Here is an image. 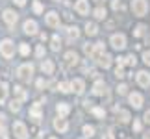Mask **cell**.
<instances>
[{
    "label": "cell",
    "instance_id": "7a4b0ae2",
    "mask_svg": "<svg viewBox=\"0 0 150 139\" xmlns=\"http://www.w3.org/2000/svg\"><path fill=\"white\" fill-rule=\"evenodd\" d=\"M32 74H33V65H30V63H24V65H21L17 69V76H19L22 82H30Z\"/></svg>",
    "mask_w": 150,
    "mask_h": 139
},
{
    "label": "cell",
    "instance_id": "5b68a950",
    "mask_svg": "<svg viewBox=\"0 0 150 139\" xmlns=\"http://www.w3.org/2000/svg\"><path fill=\"white\" fill-rule=\"evenodd\" d=\"M111 46L115 50H122L126 46V37L122 35V33H115V35H111Z\"/></svg>",
    "mask_w": 150,
    "mask_h": 139
},
{
    "label": "cell",
    "instance_id": "f5cc1de1",
    "mask_svg": "<svg viewBox=\"0 0 150 139\" xmlns=\"http://www.w3.org/2000/svg\"><path fill=\"white\" fill-rule=\"evenodd\" d=\"M37 139H41V137H37Z\"/></svg>",
    "mask_w": 150,
    "mask_h": 139
},
{
    "label": "cell",
    "instance_id": "8d00e7d4",
    "mask_svg": "<svg viewBox=\"0 0 150 139\" xmlns=\"http://www.w3.org/2000/svg\"><path fill=\"white\" fill-rule=\"evenodd\" d=\"M35 56H37V57H43V56H45V46H43V45H39L37 48H35Z\"/></svg>",
    "mask_w": 150,
    "mask_h": 139
},
{
    "label": "cell",
    "instance_id": "ee69618b",
    "mask_svg": "<svg viewBox=\"0 0 150 139\" xmlns=\"http://www.w3.org/2000/svg\"><path fill=\"white\" fill-rule=\"evenodd\" d=\"M134 130L135 132H141V123H139V121H134Z\"/></svg>",
    "mask_w": 150,
    "mask_h": 139
},
{
    "label": "cell",
    "instance_id": "7c38bea8",
    "mask_svg": "<svg viewBox=\"0 0 150 139\" xmlns=\"http://www.w3.org/2000/svg\"><path fill=\"white\" fill-rule=\"evenodd\" d=\"M128 100H130V104H132L135 109H139V108L143 106V96L139 95V93H132V95L128 96Z\"/></svg>",
    "mask_w": 150,
    "mask_h": 139
},
{
    "label": "cell",
    "instance_id": "f35d334b",
    "mask_svg": "<svg viewBox=\"0 0 150 139\" xmlns=\"http://www.w3.org/2000/svg\"><path fill=\"white\" fill-rule=\"evenodd\" d=\"M143 61H145L146 65L150 67V50H146V52H143Z\"/></svg>",
    "mask_w": 150,
    "mask_h": 139
},
{
    "label": "cell",
    "instance_id": "6da1fadb",
    "mask_svg": "<svg viewBox=\"0 0 150 139\" xmlns=\"http://www.w3.org/2000/svg\"><path fill=\"white\" fill-rule=\"evenodd\" d=\"M132 9H134V15L145 17L148 11V2L146 0H132Z\"/></svg>",
    "mask_w": 150,
    "mask_h": 139
},
{
    "label": "cell",
    "instance_id": "8992f818",
    "mask_svg": "<svg viewBox=\"0 0 150 139\" xmlns=\"http://www.w3.org/2000/svg\"><path fill=\"white\" fill-rule=\"evenodd\" d=\"M4 21H6V24H8L9 28H13L15 26V22H17V19H19V15L15 13L13 9H4Z\"/></svg>",
    "mask_w": 150,
    "mask_h": 139
},
{
    "label": "cell",
    "instance_id": "d4e9b609",
    "mask_svg": "<svg viewBox=\"0 0 150 139\" xmlns=\"http://www.w3.org/2000/svg\"><path fill=\"white\" fill-rule=\"evenodd\" d=\"M115 113H117L119 115V119H120V123H128V121H130V113L128 111H126V109H117V111H115Z\"/></svg>",
    "mask_w": 150,
    "mask_h": 139
},
{
    "label": "cell",
    "instance_id": "3957f363",
    "mask_svg": "<svg viewBox=\"0 0 150 139\" xmlns=\"http://www.w3.org/2000/svg\"><path fill=\"white\" fill-rule=\"evenodd\" d=\"M0 54H2L6 60L13 57V54H15V45L11 43L9 39H4V41L0 43Z\"/></svg>",
    "mask_w": 150,
    "mask_h": 139
},
{
    "label": "cell",
    "instance_id": "5bb4252c",
    "mask_svg": "<svg viewBox=\"0 0 150 139\" xmlns=\"http://www.w3.org/2000/svg\"><path fill=\"white\" fill-rule=\"evenodd\" d=\"M24 33H28V35H35L37 33V22L35 21H26L24 22Z\"/></svg>",
    "mask_w": 150,
    "mask_h": 139
},
{
    "label": "cell",
    "instance_id": "7402d4cb",
    "mask_svg": "<svg viewBox=\"0 0 150 139\" xmlns=\"http://www.w3.org/2000/svg\"><path fill=\"white\" fill-rule=\"evenodd\" d=\"M67 35H69V41H76V39L80 37V32H78V28H76V26H71V28H67Z\"/></svg>",
    "mask_w": 150,
    "mask_h": 139
},
{
    "label": "cell",
    "instance_id": "d6986e66",
    "mask_svg": "<svg viewBox=\"0 0 150 139\" xmlns=\"http://www.w3.org/2000/svg\"><path fill=\"white\" fill-rule=\"evenodd\" d=\"M13 93H15V98H17V100H19V102H22V100H26V98H28V93H26L24 89H22L21 85H15Z\"/></svg>",
    "mask_w": 150,
    "mask_h": 139
},
{
    "label": "cell",
    "instance_id": "60d3db41",
    "mask_svg": "<svg viewBox=\"0 0 150 139\" xmlns=\"http://www.w3.org/2000/svg\"><path fill=\"white\" fill-rule=\"evenodd\" d=\"M113 9H124V6L119 2V0H113Z\"/></svg>",
    "mask_w": 150,
    "mask_h": 139
},
{
    "label": "cell",
    "instance_id": "74e56055",
    "mask_svg": "<svg viewBox=\"0 0 150 139\" xmlns=\"http://www.w3.org/2000/svg\"><path fill=\"white\" fill-rule=\"evenodd\" d=\"M115 76H117V78H124L126 76V74H124V69L122 67H117V69H115Z\"/></svg>",
    "mask_w": 150,
    "mask_h": 139
},
{
    "label": "cell",
    "instance_id": "2e32d148",
    "mask_svg": "<svg viewBox=\"0 0 150 139\" xmlns=\"http://www.w3.org/2000/svg\"><path fill=\"white\" fill-rule=\"evenodd\" d=\"M56 111H57V115H59V117L65 119L67 115H69V111H71V106H69V104H65V102H59V104L56 106Z\"/></svg>",
    "mask_w": 150,
    "mask_h": 139
},
{
    "label": "cell",
    "instance_id": "7bdbcfd3",
    "mask_svg": "<svg viewBox=\"0 0 150 139\" xmlns=\"http://www.w3.org/2000/svg\"><path fill=\"white\" fill-rule=\"evenodd\" d=\"M6 135H8V132H6V126L2 124V126H0V137H4V139H6Z\"/></svg>",
    "mask_w": 150,
    "mask_h": 139
},
{
    "label": "cell",
    "instance_id": "4fadbf2b",
    "mask_svg": "<svg viewBox=\"0 0 150 139\" xmlns=\"http://www.w3.org/2000/svg\"><path fill=\"white\" fill-rule=\"evenodd\" d=\"M30 117L33 121H41V104L35 102V104H32V108H30Z\"/></svg>",
    "mask_w": 150,
    "mask_h": 139
},
{
    "label": "cell",
    "instance_id": "4dcf8cb0",
    "mask_svg": "<svg viewBox=\"0 0 150 139\" xmlns=\"http://www.w3.org/2000/svg\"><path fill=\"white\" fill-rule=\"evenodd\" d=\"M9 109L11 111H21V102L19 100H11L9 102Z\"/></svg>",
    "mask_w": 150,
    "mask_h": 139
},
{
    "label": "cell",
    "instance_id": "b9f144b4",
    "mask_svg": "<svg viewBox=\"0 0 150 139\" xmlns=\"http://www.w3.org/2000/svg\"><path fill=\"white\" fill-rule=\"evenodd\" d=\"M117 91L120 93V95H126V91H128V87H126V85H124V84H120V85H119V89H117Z\"/></svg>",
    "mask_w": 150,
    "mask_h": 139
},
{
    "label": "cell",
    "instance_id": "9c48e42d",
    "mask_svg": "<svg viewBox=\"0 0 150 139\" xmlns=\"http://www.w3.org/2000/svg\"><path fill=\"white\" fill-rule=\"evenodd\" d=\"M74 9H76L80 15H87L89 13V0H78L76 6H74Z\"/></svg>",
    "mask_w": 150,
    "mask_h": 139
},
{
    "label": "cell",
    "instance_id": "ab89813d",
    "mask_svg": "<svg viewBox=\"0 0 150 139\" xmlns=\"http://www.w3.org/2000/svg\"><path fill=\"white\" fill-rule=\"evenodd\" d=\"M47 85H48V82H45L43 78L37 80V89H43V87H47Z\"/></svg>",
    "mask_w": 150,
    "mask_h": 139
},
{
    "label": "cell",
    "instance_id": "44dd1931",
    "mask_svg": "<svg viewBox=\"0 0 150 139\" xmlns=\"http://www.w3.org/2000/svg\"><path fill=\"white\" fill-rule=\"evenodd\" d=\"M8 91H9V85L6 82H2V84H0V104L6 102V98H8Z\"/></svg>",
    "mask_w": 150,
    "mask_h": 139
},
{
    "label": "cell",
    "instance_id": "e575fe53",
    "mask_svg": "<svg viewBox=\"0 0 150 139\" xmlns=\"http://www.w3.org/2000/svg\"><path fill=\"white\" fill-rule=\"evenodd\" d=\"M83 52H85V56H89V57H91V56H93V45H89V43H87V45L83 46Z\"/></svg>",
    "mask_w": 150,
    "mask_h": 139
},
{
    "label": "cell",
    "instance_id": "8fae6325",
    "mask_svg": "<svg viewBox=\"0 0 150 139\" xmlns=\"http://www.w3.org/2000/svg\"><path fill=\"white\" fill-rule=\"evenodd\" d=\"M54 128L57 130V132H61V134H65V132L69 130V123L63 117H57L56 121H54Z\"/></svg>",
    "mask_w": 150,
    "mask_h": 139
},
{
    "label": "cell",
    "instance_id": "f1b7e54d",
    "mask_svg": "<svg viewBox=\"0 0 150 139\" xmlns=\"http://www.w3.org/2000/svg\"><path fill=\"white\" fill-rule=\"evenodd\" d=\"M95 17H96L98 21L106 19V9H104V8H96V9H95Z\"/></svg>",
    "mask_w": 150,
    "mask_h": 139
},
{
    "label": "cell",
    "instance_id": "30bf717a",
    "mask_svg": "<svg viewBox=\"0 0 150 139\" xmlns=\"http://www.w3.org/2000/svg\"><path fill=\"white\" fill-rule=\"evenodd\" d=\"M83 89H85V84H83V80L76 78V80H72V82H71V91H74L76 95H82V93H83Z\"/></svg>",
    "mask_w": 150,
    "mask_h": 139
},
{
    "label": "cell",
    "instance_id": "f546056e",
    "mask_svg": "<svg viewBox=\"0 0 150 139\" xmlns=\"http://www.w3.org/2000/svg\"><path fill=\"white\" fill-rule=\"evenodd\" d=\"M124 61H126V65H130V67H135V63H137V57L134 54H130L128 57H124Z\"/></svg>",
    "mask_w": 150,
    "mask_h": 139
},
{
    "label": "cell",
    "instance_id": "484cf974",
    "mask_svg": "<svg viewBox=\"0 0 150 139\" xmlns=\"http://www.w3.org/2000/svg\"><path fill=\"white\" fill-rule=\"evenodd\" d=\"M57 91H61V93H69V91H71V84H69V82H61V84H57Z\"/></svg>",
    "mask_w": 150,
    "mask_h": 139
},
{
    "label": "cell",
    "instance_id": "277c9868",
    "mask_svg": "<svg viewBox=\"0 0 150 139\" xmlns=\"http://www.w3.org/2000/svg\"><path fill=\"white\" fill-rule=\"evenodd\" d=\"M13 134L17 139H28V130H26V124L21 123V121H17L13 123Z\"/></svg>",
    "mask_w": 150,
    "mask_h": 139
},
{
    "label": "cell",
    "instance_id": "4316f807",
    "mask_svg": "<svg viewBox=\"0 0 150 139\" xmlns=\"http://www.w3.org/2000/svg\"><path fill=\"white\" fill-rule=\"evenodd\" d=\"M83 135L85 137H93L95 135V128H93V126H89V124H85L83 126Z\"/></svg>",
    "mask_w": 150,
    "mask_h": 139
},
{
    "label": "cell",
    "instance_id": "cb8c5ba5",
    "mask_svg": "<svg viewBox=\"0 0 150 139\" xmlns=\"http://www.w3.org/2000/svg\"><path fill=\"white\" fill-rule=\"evenodd\" d=\"M85 33H87V35H91V37L98 33V28H96L95 22H87V24H85Z\"/></svg>",
    "mask_w": 150,
    "mask_h": 139
},
{
    "label": "cell",
    "instance_id": "7dc6e473",
    "mask_svg": "<svg viewBox=\"0 0 150 139\" xmlns=\"http://www.w3.org/2000/svg\"><path fill=\"white\" fill-rule=\"evenodd\" d=\"M145 123H150V109L145 113Z\"/></svg>",
    "mask_w": 150,
    "mask_h": 139
},
{
    "label": "cell",
    "instance_id": "d6a6232c",
    "mask_svg": "<svg viewBox=\"0 0 150 139\" xmlns=\"http://www.w3.org/2000/svg\"><path fill=\"white\" fill-rule=\"evenodd\" d=\"M91 111H93V115H96V117H100V119L104 117V115H106V111H104L102 108H93Z\"/></svg>",
    "mask_w": 150,
    "mask_h": 139
},
{
    "label": "cell",
    "instance_id": "bcb514c9",
    "mask_svg": "<svg viewBox=\"0 0 150 139\" xmlns=\"http://www.w3.org/2000/svg\"><path fill=\"white\" fill-rule=\"evenodd\" d=\"M13 2H15L17 6H24V4H26V0H13Z\"/></svg>",
    "mask_w": 150,
    "mask_h": 139
},
{
    "label": "cell",
    "instance_id": "ffe728a7",
    "mask_svg": "<svg viewBox=\"0 0 150 139\" xmlns=\"http://www.w3.org/2000/svg\"><path fill=\"white\" fill-rule=\"evenodd\" d=\"M41 71H43L45 74H52V72H54V63H52L50 60H45V61L41 63Z\"/></svg>",
    "mask_w": 150,
    "mask_h": 139
},
{
    "label": "cell",
    "instance_id": "e0dca14e",
    "mask_svg": "<svg viewBox=\"0 0 150 139\" xmlns=\"http://www.w3.org/2000/svg\"><path fill=\"white\" fill-rule=\"evenodd\" d=\"M93 93L95 95H100V96H104L108 93V89H106V84L102 82V80H98V82H96L95 85H93Z\"/></svg>",
    "mask_w": 150,
    "mask_h": 139
},
{
    "label": "cell",
    "instance_id": "c3c4849f",
    "mask_svg": "<svg viewBox=\"0 0 150 139\" xmlns=\"http://www.w3.org/2000/svg\"><path fill=\"white\" fill-rule=\"evenodd\" d=\"M4 119H6V117H4V115H2V113H0V126H2V124H4Z\"/></svg>",
    "mask_w": 150,
    "mask_h": 139
},
{
    "label": "cell",
    "instance_id": "1f68e13d",
    "mask_svg": "<svg viewBox=\"0 0 150 139\" xmlns=\"http://www.w3.org/2000/svg\"><path fill=\"white\" fill-rule=\"evenodd\" d=\"M145 30H146V28L143 26V24H139V26L135 28V32H134V33H135V37H141V35H145Z\"/></svg>",
    "mask_w": 150,
    "mask_h": 139
},
{
    "label": "cell",
    "instance_id": "83f0119b",
    "mask_svg": "<svg viewBox=\"0 0 150 139\" xmlns=\"http://www.w3.org/2000/svg\"><path fill=\"white\" fill-rule=\"evenodd\" d=\"M61 48V41H59V37H57V35H54V37H52V50H59Z\"/></svg>",
    "mask_w": 150,
    "mask_h": 139
},
{
    "label": "cell",
    "instance_id": "ba28073f",
    "mask_svg": "<svg viewBox=\"0 0 150 139\" xmlns=\"http://www.w3.org/2000/svg\"><path fill=\"white\" fill-rule=\"evenodd\" d=\"M45 21H47V24H48L50 28H57V26H59V15H57L56 11H50Z\"/></svg>",
    "mask_w": 150,
    "mask_h": 139
},
{
    "label": "cell",
    "instance_id": "603a6c76",
    "mask_svg": "<svg viewBox=\"0 0 150 139\" xmlns=\"http://www.w3.org/2000/svg\"><path fill=\"white\" fill-rule=\"evenodd\" d=\"M100 54H104V43H95L93 45V60H96V57H98Z\"/></svg>",
    "mask_w": 150,
    "mask_h": 139
},
{
    "label": "cell",
    "instance_id": "f6af8a7d",
    "mask_svg": "<svg viewBox=\"0 0 150 139\" xmlns=\"http://www.w3.org/2000/svg\"><path fill=\"white\" fill-rule=\"evenodd\" d=\"M102 139H115V137H113V132H106Z\"/></svg>",
    "mask_w": 150,
    "mask_h": 139
},
{
    "label": "cell",
    "instance_id": "816d5d0a",
    "mask_svg": "<svg viewBox=\"0 0 150 139\" xmlns=\"http://www.w3.org/2000/svg\"><path fill=\"white\" fill-rule=\"evenodd\" d=\"M50 139H57V137H50Z\"/></svg>",
    "mask_w": 150,
    "mask_h": 139
},
{
    "label": "cell",
    "instance_id": "836d02e7",
    "mask_svg": "<svg viewBox=\"0 0 150 139\" xmlns=\"http://www.w3.org/2000/svg\"><path fill=\"white\" fill-rule=\"evenodd\" d=\"M21 54L22 56H28V54H30V46H28L26 43H21Z\"/></svg>",
    "mask_w": 150,
    "mask_h": 139
},
{
    "label": "cell",
    "instance_id": "f907efd6",
    "mask_svg": "<svg viewBox=\"0 0 150 139\" xmlns=\"http://www.w3.org/2000/svg\"><path fill=\"white\" fill-rule=\"evenodd\" d=\"M95 2H98V4H100V2H104V0H95Z\"/></svg>",
    "mask_w": 150,
    "mask_h": 139
},
{
    "label": "cell",
    "instance_id": "9a60e30c",
    "mask_svg": "<svg viewBox=\"0 0 150 139\" xmlns=\"http://www.w3.org/2000/svg\"><path fill=\"white\" fill-rule=\"evenodd\" d=\"M96 63H98L100 67L108 69L109 65H111V56H109V54H106V52H104V54H100L98 57H96Z\"/></svg>",
    "mask_w": 150,
    "mask_h": 139
},
{
    "label": "cell",
    "instance_id": "ac0fdd59",
    "mask_svg": "<svg viewBox=\"0 0 150 139\" xmlns=\"http://www.w3.org/2000/svg\"><path fill=\"white\" fill-rule=\"evenodd\" d=\"M65 63H67L69 67H74L78 63V54H76V52H72V50L67 52V54H65Z\"/></svg>",
    "mask_w": 150,
    "mask_h": 139
},
{
    "label": "cell",
    "instance_id": "52a82bcc",
    "mask_svg": "<svg viewBox=\"0 0 150 139\" xmlns=\"http://www.w3.org/2000/svg\"><path fill=\"white\" fill-rule=\"evenodd\" d=\"M137 84H139L141 87H148L150 85V72H146V71L137 72Z\"/></svg>",
    "mask_w": 150,
    "mask_h": 139
},
{
    "label": "cell",
    "instance_id": "681fc988",
    "mask_svg": "<svg viewBox=\"0 0 150 139\" xmlns=\"http://www.w3.org/2000/svg\"><path fill=\"white\" fill-rule=\"evenodd\" d=\"M143 139H150V132H146V134H145V137H143Z\"/></svg>",
    "mask_w": 150,
    "mask_h": 139
},
{
    "label": "cell",
    "instance_id": "d590c367",
    "mask_svg": "<svg viewBox=\"0 0 150 139\" xmlns=\"http://www.w3.org/2000/svg\"><path fill=\"white\" fill-rule=\"evenodd\" d=\"M33 11H35V13H41V11H43V4L39 2V0L33 2Z\"/></svg>",
    "mask_w": 150,
    "mask_h": 139
}]
</instances>
